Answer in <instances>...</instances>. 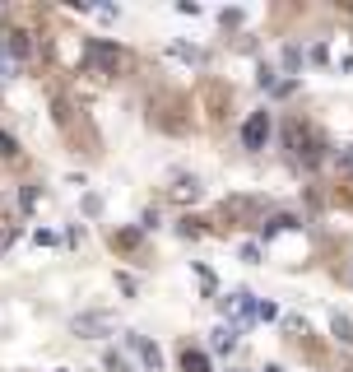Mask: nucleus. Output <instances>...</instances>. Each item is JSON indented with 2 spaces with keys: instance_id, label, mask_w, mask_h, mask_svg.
<instances>
[{
  "instance_id": "obj_1",
  "label": "nucleus",
  "mask_w": 353,
  "mask_h": 372,
  "mask_svg": "<svg viewBox=\"0 0 353 372\" xmlns=\"http://www.w3.org/2000/svg\"><path fill=\"white\" fill-rule=\"evenodd\" d=\"M84 61L93 70H102V75H116V70H121V47H112V42H102V37H93V42L84 47Z\"/></svg>"
},
{
  "instance_id": "obj_2",
  "label": "nucleus",
  "mask_w": 353,
  "mask_h": 372,
  "mask_svg": "<svg viewBox=\"0 0 353 372\" xmlns=\"http://www.w3.org/2000/svg\"><path fill=\"white\" fill-rule=\"evenodd\" d=\"M270 131H275V126H270V112H251V116L242 121V145L256 154V149L270 145Z\"/></svg>"
},
{
  "instance_id": "obj_3",
  "label": "nucleus",
  "mask_w": 353,
  "mask_h": 372,
  "mask_svg": "<svg viewBox=\"0 0 353 372\" xmlns=\"http://www.w3.org/2000/svg\"><path fill=\"white\" fill-rule=\"evenodd\" d=\"M284 140H288V145H293V154H298L302 163H316V158L325 154V149H321L316 140H311V131H307V126H298V121H293V126H288V131H284Z\"/></svg>"
},
{
  "instance_id": "obj_4",
  "label": "nucleus",
  "mask_w": 353,
  "mask_h": 372,
  "mask_svg": "<svg viewBox=\"0 0 353 372\" xmlns=\"http://www.w3.org/2000/svg\"><path fill=\"white\" fill-rule=\"evenodd\" d=\"M126 344H131V349L144 359V368H149V372H163V354H158V344H154V340H144V335H126Z\"/></svg>"
},
{
  "instance_id": "obj_5",
  "label": "nucleus",
  "mask_w": 353,
  "mask_h": 372,
  "mask_svg": "<svg viewBox=\"0 0 353 372\" xmlns=\"http://www.w3.org/2000/svg\"><path fill=\"white\" fill-rule=\"evenodd\" d=\"M28 28H10V33H5V47H10V56H19V61H28L33 56V42H28Z\"/></svg>"
},
{
  "instance_id": "obj_6",
  "label": "nucleus",
  "mask_w": 353,
  "mask_h": 372,
  "mask_svg": "<svg viewBox=\"0 0 353 372\" xmlns=\"http://www.w3.org/2000/svg\"><path fill=\"white\" fill-rule=\"evenodd\" d=\"M93 330H107V312H84V316H75V335H93Z\"/></svg>"
},
{
  "instance_id": "obj_7",
  "label": "nucleus",
  "mask_w": 353,
  "mask_h": 372,
  "mask_svg": "<svg viewBox=\"0 0 353 372\" xmlns=\"http://www.w3.org/2000/svg\"><path fill=\"white\" fill-rule=\"evenodd\" d=\"M181 372H210V354L205 349H181Z\"/></svg>"
},
{
  "instance_id": "obj_8",
  "label": "nucleus",
  "mask_w": 353,
  "mask_h": 372,
  "mask_svg": "<svg viewBox=\"0 0 353 372\" xmlns=\"http://www.w3.org/2000/svg\"><path fill=\"white\" fill-rule=\"evenodd\" d=\"M210 344H214L219 354H232V349H237V330H232V326H219V330H214V340H210Z\"/></svg>"
},
{
  "instance_id": "obj_9",
  "label": "nucleus",
  "mask_w": 353,
  "mask_h": 372,
  "mask_svg": "<svg viewBox=\"0 0 353 372\" xmlns=\"http://www.w3.org/2000/svg\"><path fill=\"white\" fill-rule=\"evenodd\" d=\"M19 154H23V149H19V140H14L10 131H0V158H5V163H14Z\"/></svg>"
},
{
  "instance_id": "obj_10",
  "label": "nucleus",
  "mask_w": 353,
  "mask_h": 372,
  "mask_svg": "<svg viewBox=\"0 0 353 372\" xmlns=\"http://www.w3.org/2000/svg\"><path fill=\"white\" fill-rule=\"evenodd\" d=\"M330 326H335V335H340L344 344H353V321H349L344 312H335V316H330Z\"/></svg>"
},
{
  "instance_id": "obj_11",
  "label": "nucleus",
  "mask_w": 353,
  "mask_h": 372,
  "mask_svg": "<svg viewBox=\"0 0 353 372\" xmlns=\"http://www.w3.org/2000/svg\"><path fill=\"white\" fill-rule=\"evenodd\" d=\"M279 228H298V219H293V215H275L270 224H265V237H275Z\"/></svg>"
},
{
  "instance_id": "obj_12",
  "label": "nucleus",
  "mask_w": 353,
  "mask_h": 372,
  "mask_svg": "<svg viewBox=\"0 0 353 372\" xmlns=\"http://www.w3.org/2000/svg\"><path fill=\"white\" fill-rule=\"evenodd\" d=\"M33 242H37V247H52V242H61V237H56L52 228H37V233H33Z\"/></svg>"
},
{
  "instance_id": "obj_13",
  "label": "nucleus",
  "mask_w": 353,
  "mask_h": 372,
  "mask_svg": "<svg viewBox=\"0 0 353 372\" xmlns=\"http://www.w3.org/2000/svg\"><path fill=\"white\" fill-rule=\"evenodd\" d=\"M19 205H23V210H33V205H37V186H23V191H19Z\"/></svg>"
},
{
  "instance_id": "obj_14",
  "label": "nucleus",
  "mask_w": 353,
  "mask_h": 372,
  "mask_svg": "<svg viewBox=\"0 0 353 372\" xmlns=\"http://www.w3.org/2000/svg\"><path fill=\"white\" fill-rule=\"evenodd\" d=\"M107 368H112V372H131V363H126L121 354H107Z\"/></svg>"
},
{
  "instance_id": "obj_15",
  "label": "nucleus",
  "mask_w": 353,
  "mask_h": 372,
  "mask_svg": "<svg viewBox=\"0 0 353 372\" xmlns=\"http://www.w3.org/2000/svg\"><path fill=\"white\" fill-rule=\"evenodd\" d=\"M172 52H176V56H181V61H200V52H196V47H181V42H176Z\"/></svg>"
},
{
  "instance_id": "obj_16",
  "label": "nucleus",
  "mask_w": 353,
  "mask_h": 372,
  "mask_svg": "<svg viewBox=\"0 0 353 372\" xmlns=\"http://www.w3.org/2000/svg\"><path fill=\"white\" fill-rule=\"evenodd\" d=\"M61 372H66V368H61Z\"/></svg>"
}]
</instances>
